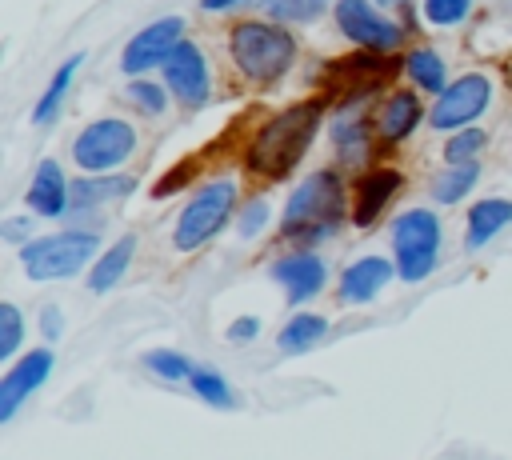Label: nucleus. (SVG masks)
<instances>
[{
  "label": "nucleus",
  "mask_w": 512,
  "mask_h": 460,
  "mask_svg": "<svg viewBox=\"0 0 512 460\" xmlns=\"http://www.w3.org/2000/svg\"><path fill=\"white\" fill-rule=\"evenodd\" d=\"M36 320H40V336H44V340H60V336H64V316H60L56 304H44Z\"/></svg>",
  "instance_id": "obj_36"
},
{
  "label": "nucleus",
  "mask_w": 512,
  "mask_h": 460,
  "mask_svg": "<svg viewBox=\"0 0 512 460\" xmlns=\"http://www.w3.org/2000/svg\"><path fill=\"white\" fill-rule=\"evenodd\" d=\"M324 332H328V320H324L320 312H296V316H288V324L280 328L276 344H280V352L300 356V352L316 348V344L324 340Z\"/></svg>",
  "instance_id": "obj_26"
},
{
  "label": "nucleus",
  "mask_w": 512,
  "mask_h": 460,
  "mask_svg": "<svg viewBox=\"0 0 512 460\" xmlns=\"http://www.w3.org/2000/svg\"><path fill=\"white\" fill-rule=\"evenodd\" d=\"M324 112H328V100L316 92V96H304V100L272 112L268 120H260L252 128V136L244 140V172L252 180H268V184L288 180L300 168V160L308 156V148L316 144Z\"/></svg>",
  "instance_id": "obj_1"
},
{
  "label": "nucleus",
  "mask_w": 512,
  "mask_h": 460,
  "mask_svg": "<svg viewBox=\"0 0 512 460\" xmlns=\"http://www.w3.org/2000/svg\"><path fill=\"white\" fill-rule=\"evenodd\" d=\"M392 236V260H396V276L404 284H420L436 272L440 264V240H444V224L432 208H408L388 224Z\"/></svg>",
  "instance_id": "obj_7"
},
{
  "label": "nucleus",
  "mask_w": 512,
  "mask_h": 460,
  "mask_svg": "<svg viewBox=\"0 0 512 460\" xmlns=\"http://www.w3.org/2000/svg\"><path fill=\"white\" fill-rule=\"evenodd\" d=\"M404 188V172L396 164H380V168H368L352 180V228H372L384 208L400 196Z\"/></svg>",
  "instance_id": "obj_13"
},
{
  "label": "nucleus",
  "mask_w": 512,
  "mask_h": 460,
  "mask_svg": "<svg viewBox=\"0 0 512 460\" xmlns=\"http://www.w3.org/2000/svg\"><path fill=\"white\" fill-rule=\"evenodd\" d=\"M180 40H184V16H160V20L144 24L136 36H128V44L120 52L124 76H144V72L160 68Z\"/></svg>",
  "instance_id": "obj_12"
},
{
  "label": "nucleus",
  "mask_w": 512,
  "mask_h": 460,
  "mask_svg": "<svg viewBox=\"0 0 512 460\" xmlns=\"http://www.w3.org/2000/svg\"><path fill=\"white\" fill-rule=\"evenodd\" d=\"M96 256H100V240L92 228H64V232L32 236L28 244H20V268L36 284L68 280V276L84 272Z\"/></svg>",
  "instance_id": "obj_6"
},
{
  "label": "nucleus",
  "mask_w": 512,
  "mask_h": 460,
  "mask_svg": "<svg viewBox=\"0 0 512 460\" xmlns=\"http://www.w3.org/2000/svg\"><path fill=\"white\" fill-rule=\"evenodd\" d=\"M20 344H24V316H20V308L16 304H0V360L8 364L16 352H20Z\"/></svg>",
  "instance_id": "obj_32"
},
{
  "label": "nucleus",
  "mask_w": 512,
  "mask_h": 460,
  "mask_svg": "<svg viewBox=\"0 0 512 460\" xmlns=\"http://www.w3.org/2000/svg\"><path fill=\"white\" fill-rule=\"evenodd\" d=\"M424 120H428V108L420 100V88L416 84L412 88H392L376 108V140H380V148L384 152L400 148Z\"/></svg>",
  "instance_id": "obj_15"
},
{
  "label": "nucleus",
  "mask_w": 512,
  "mask_h": 460,
  "mask_svg": "<svg viewBox=\"0 0 512 460\" xmlns=\"http://www.w3.org/2000/svg\"><path fill=\"white\" fill-rule=\"evenodd\" d=\"M244 4H248V8H260V12H268V4H272V0H244Z\"/></svg>",
  "instance_id": "obj_39"
},
{
  "label": "nucleus",
  "mask_w": 512,
  "mask_h": 460,
  "mask_svg": "<svg viewBox=\"0 0 512 460\" xmlns=\"http://www.w3.org/2000/svg\"><path fill=\"white\" fill-rule=\"evenodd\" d=\"M400 72H404V60H396L388 52H372V48H352V52L332 56V60L320 64L316 88L328 100V108L340 112V108H356V104L372 100Z\"/></svg>",
  "instance_id": "obj_4"
},
{
  "label": "nucleus",
  "mask_w": 512,
  "mask_h": 460,
  "mask_svg": "<svg viewBox=\"0 0 512 460\" xmlns=\"http://www.w3.org/2000/svg\"><path fill=\"white\" fill-rule=\"evenodd\" d=\"M228 344H252L260 336V316H236L228 328H224Z\"/></svg>",
  "instance_id": "obj_35"
},
{
  "label": "nucleus",
  "mask_w": 512,
  "mask_h": 460,
  "mask_svg": "<svg viewBox=\"0 0 512 460\" xmlns=\"http://www.w3.org/2000/svg\"><path fill=\"white\" fill-rule=\"evenodd\" d=\"M236 212H240V184H236V176H216V180L200 184V188L184 200V208H180V216H176V228H172L176 252H196V248H204L208 240H216V236L228 228V220H232Z\"/></svg>",
  "instance_id": "obj_5"
},
{
  "label": "nucleus",
  "mask_w": 512,
  "mask_h": 460,
  "mask_svg": "<svg viewBox=\"0 0 512 460\" xmlns=\"http://www.w3.org/2000/svg\"><path fill=\"white\" fill-rule=\"evenodd\" d=\"M52 364H56L52 348H32L4 372V380H0V424H8L20 412V404L32 400V392L44 388V380L52 376Z\"/></svg>",
  "instance_id": "obj_16"
},
{
  "label": "nucleus",
  "mask_w": 512,
  "mask_h": 460,
  "mask_svg": "<svg viewBox=\"0 0 512 460\" xmlns=\"http://www.w3.org/2000/svg\"><path fill=\"white\" fill-rule=\"evenodd\" d=\"M512 224V200L508 196H480L468 208V224H464V248L476 252L484 248L496 232H504Z\"/></svg>",
  "instance_id": "obj_21"
},
{
  "label": "nucleus",
  "mask_w": 512,
  "mask_h": 460,
  "mask_svg": "<svg viewBox=\"0 0 512 460\" xmlns=\"http://www.w3.org/2000/svg\"><path fill=\"white\" fill-rule=\"evenodd\" d=\"M420 12L432 28H456L472 16V0H420Z\"/></svg>",
  "instance_id": "obj_31"
},
{
  "label": "nucleus",
  "mask_w": 512,
  "mask_h": 460,
  "mask_svg": "<svg viewBox=\"0 0 512 460\" xmlns=\"http://www.w3.org/2000/svg\"><path fill=\"white\" fill-rule=\"evenodd\" d=\"M480 180V160H468V164H444L436 176H432V200L436 204H460Z\"/></svg>",
  "instance_id": "obj_25"
},
{
  "label": "nucleus",
  "mask_w": 512,
  "mask_h": 460,
  "mask_svg": "<svg viewBox=\"0 0 512 460\" xmlns=\"http://www.w3.org/2000/svg\"><path fill=\"white\" fill-rule=\"evenodd\" d=\"M296 52H300V44L288 32V24H280V20L248 16L228 28V60H232L236 76L248 80L252 88L280 84L292 72Z\"/></svg>",
  "instance_id": "obj_3"
},
{
  "label": "nucleus",
  "mask_w": 512,
  "mask_h": 460,
  "mask_svg": "<svg viewBox=\"0 0 512 460\" xmlns=\"http://www.w3.org/2000/svg\"><path fill=\"white\" fill-rule=\"evenodd\" d=\"M132 260H136V236H120V240H112V244L92 260L84 284H88L92 292H112V288L128 276Z\"/></svg>",
  "instance_id": "obj_22"
},
{
  "label": "nucleus",
  "mask_w": 512,
  "mask_h": 460,
  "mask_svg": "<svg viewBox=\"0 0 512 460\" xmlns=\"http://www.w3.org/2000/svg\"><path fill=\"white\" fill-rule=\"evenodd\" d=\"M268 272H272V280L284 288L288 304H308V300L320 296L324 284H328V264H324V256H316L312 248H292V252L276 256Z\"/></svg>",
  "instance_id": "obj_14"
},
{
  "label": "nucleus",
  "mask_w": 512,
  "mask_h": 460,
  "mask_svg": "<svg viewBox=\"0 0 512 460\" xmlns=\"http://www.w3.org/2000/svg\"><path fill=\"white\" fill-rule=\"evenodd\" d=\"M484 144H488V132H484L480 124L456 128V132H448L444 164H468V160H480V156H484Z\"/></svg>",
  "instance_id": "obj_29"
},
{
  "label": "nucleus",
  "mask_w": 512,
  "mask_h": 460,
  "mask_svg": "<svg viewBox=\"0 0 512 460\" xmlns=\"http://www.w3.org/2000/svg\"><path fill=\"white\" fill-rule=\"evenodd\" d=\"M140 364L160 380H188V372H192V360L184 352H176V348H148L140 356Z\"/></svg>",
  "instance_id": "obj_30"
},
{
  "label": "nucleus",
  "mask_w": 512,
  "mask_h": 460,
  "mask_svg": "<svg viewBox=\"0 0 512 460\" xmlns=\"http://www.w3.org/2000/svg\"><path fill=\"white\" fill-rule=\"evenodd\" d=\"M188 388H192L204 404H212V408H232V404H236L228 380H224L212 364H192V372H188Z\"/></svg>",
  "instance_id": "obj_28"
},
{
  "label": "nucleus",
  "mask_w": 512,
  "mask_h": 460,
  "mask_svg": "<svg viewBox=\"0 0 512 460\" xmlns=\"http://www.w3.org/2000/svg\"><path fill=\"white\" fill-rule=\"evenodd\" d=\"M332 148H336L340 164L360 168L372 156V148H380V140H376V112H364L360 104L356 108H340V116L332 120Z\"/></svg>",
  "instance_id": "obj_17"
},
{
  "label": "nucleus",
  "mask_w": 512,
  "mask_h": 460,
  "mask_svg": "<svg viewBox=\"0 0 512 460\" xmlns=\"http://www.w3.org/2000/svg\"><path fill=\"white\" fill-rule=\"evenodd\" d=\"M244 0H200V8L204 12H232V8H240Z\"/></svg>",
  "instance_id": "obj_38"
},
{
  "label": "nucleus",
  "mask_w": 512,
  "mask_h": 460,
  "mask_svg": "<svg viewBox=\"0 0 512 460\" xmlns=\"http://www.w3.org/2000/svg\"><path fill=\"white\" fill-rule=\"evenodd\" d=\"M392 4H400V0H384V8H392Z\"/></svg>",
  "instance_id": "obj_40"
},
{
  "label": "nucleus",
  "mask_w": 512,
  "mask_h": 460,
  "mask_svg": "<svg viewBox=\"0 0 512 460\" xmlns=\"http://www.w3.org/2000/svg\"><path fill=\"white\" fill-rule=\"evenodd\" d=\"M80 64H84V52H72V56L52 72L48 88H44V92H40V100L32 104V124H36V128L52 124V120L64 112V100H68V92H72V80H76Z\"/></svg>",
  "instance_id": "obj_23"
},
{
  "label": "nucleus",
  "mask_w": 512,
  "mask_h": 460,
  "mask_svg": "<svg viewBox=\"0 0 512 460\" xmlns=\"http://www.w3.org/2000/svg\"><path fill=\"white\" fill-rule=\"evenodd\" d=\"M24 200H28L32 216H44V220H60V216H68V208H72V180L64 176L60 160L44 156V160L36 164Z\"/></svg>",
  "instance_id": "obj_18"
},
{
  "label": "nucleus",
  "mask_w": 512,
  "mask_h": 460,
  "mask_svg": "<svg viewBox=\"0 0 512 460\" xmlns=\"http://www.w3.org/2000/svg\"><path fill=\"white\" fill-rule=\"evenodd\" d=\"M332 20L352 48H372V52H388V56H396L404 48V24H396L388 16V8H376L372 0H336Z\"/></svg>",
  "instance_id": "obj_9"
},
{
  "label": "nucleus",
  "mask_w": 512,
  "mask_h": 460,
  "mask_svg": "<svg viewBox=\"0 0 512 460\" xmlns=\"http://www.w3.org/2000/svg\"><path fill=\"white\" fill-rule=\"evenodd\" d=\"M392 276H396V260H388V256H360V260H352L340 272L336 296H340V304H372Z\"/></svg>",
  "instance_id": "obj_19"
},
{
  "label": "nucleus",
  "mask_w": 512,
  "mask_h": 460,
  "mask_svg": "<svg viewBox=\"0 0 512 460\" xmlns=\"http://www.w3.org/2000/svg\"><path fill=\"white\" fill-rule=\"evenodd\" d=\"M136 144V124H128L124 116H100L72 136V164L80 172H116L136 156Z\"/></svg>",
  "instance_id": "obj_8"
},
{
  "label": "nucleus",
  "mask_w": 512,
  "mask_h": 460,
  "mask_svg": "<svg viewBox=\"0 0 512 460\" xmlns=\"http://www.w3.org/2000/svg\"><path fill=\"white\" fill-rule=\"evenodd\" d=\"M492 104V80L488 72H464L460 80H452L436 104L428 108V124L440 128V132H456V128H468L476 124Z\"/></svg>",
  "instance_id": "obj_11"
},
{
  "label": "nucleus",
  "mask_w": 512,
  "mask_h": 460,
  "mask_svg": "<svg viewBox=\"0 0 512 460\" xmlns=\"http://www.w3.org/2000/svg\"><path fill=\"white\" fill-rule=\"evenodd\" d=\"M344 220H352L348 176L340 168H316L288 192L280 208V236L296 248H316L332 240Z\"/></svg>",
  "instance_id": "obj_2"
},
{
  "label": "nucleus",
  "mask_w": 512,
  "mask_h": 460,
  "mask_svg": "<svg viewBox=\"0 0 512 460\" xmlns=\"http://www.w3.org/2000/svg\"><path fill=\"white\" fill-rule=\"evenodd\" d=\"M132 192H136V176H124V172H112V176L88 172V176L72 180V208H68V216L72 212H92V208L116 204V200H124Z\"/></svg>",
  "instance_id": "obj_20"
},
{
  "label": "nucleus",
  "mask_w": 512,
  "mask_h": 460,
  "mask_svg": "<svg viewBox=\"0 0 512 460\" xmlns=\"http://www.w3.org/2000/svg\"><path fill=\"white\" fill-rule=\"evenodd\" d=\"M0 232H4L12 244H28V240H32V220H16V216H12V220H4Z\"/></svg>",
  "instance_id": "obj_37"
},
{
  "label": "nucleus",
  "mask_w": 512,
  "mask_h": 460,
  "mask_svg": "<svg viewBox=\"0 0 512 460\" xmlns=\"http://www.w3.org/2000/svg\"><path fill=\"white\" fill-rule=\"evenodd\" d=\"M404 76H408L420 92H428V96H440V92L448 88V64H444V56H440L436 48H428V44H416V48L404 52Z\"/></svg>",
  "instance_id": "obj_24"
},
{
  "label": "nucleus",
  "mask_w": 512,
  "mask_h": 460,
  "mask_svg": "<svg viewBox=\"0 0 512 460\" xmlns=\"http://www.w3.org/2000/svg\"><path fill=\"white\" fill-rule=\"evenodd\" d=\"M160 76L172 92V100L188 112H200L208 100H212V68H208V56L196 40H180L172 48V56L160 64Z\"/></svg>",
  "instance_id": "obj_10"
},
{
  "label": "nucleus",
  "mask_w": 512,
  "mask_h": 460,
  "mask_svg": "<svg viewBox=\"0 0 512 460\" xmlns=\"http://www.w3.org/2000/svg\"><path fill=\"white\" fill-rule=\"evenodd\" d=\"M324 8H328V0H272L264 16H272V20H280V24H308V20H316Z\"/></svg>",
  "instance_id": "obj_33"
},
{
  "label": "nucleus",
  "mask_w": 512,
  "mask_h": 460,
  "mask_svg": "<svg viewBox=\"0 0 512 460\" xmlns=\"http://www.w3.org/2000/svg\"><path fill=\"white\" fill-rule=\"evenodd\" d=\"M268 216H272L268 200H252V204H244V208H240V216H236V232H240V240L260 236V232L268 228Z\"/></svg>",
  "instance_id": "obj_34"
},
{
  "label": "nucleus",
  "mask_w": 512,
  "mask_h": 460,
  "mask_svg": "<svg viewBox=\"0 0 512 460\" xmlns=\"http://www.w3.org/2000/svg\"><path fill=\"white\" fill-rule=\"evenodd\" d=\"M168 84L164 80H144V76H132L128 84H124V100L140 112V116H164L168 112Z\"/></svg>",
  "instance_id": "obj_27"
}]
</instances>
